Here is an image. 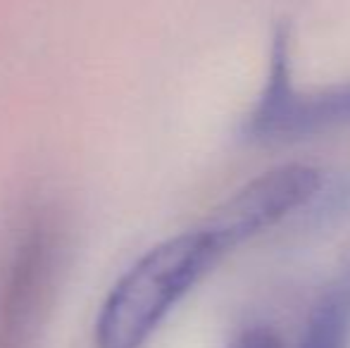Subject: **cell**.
Segmentation results:
<instances>
[{
    "label": "cell",
    "mask_w": 350,
    "mask_h": 348,
    "mask_svg": "<svg viewBox=\"0 0 350 348\" xmlns=\"http://www.w3.org/2000/svg\"><path fill=\"white\" fill-rule=\"evenodd\" d=\"M350 336V277H343L332 286L305 327L300 348H348Z\"/></svg>",
    "instance_id": "5b68a950"
},
{
    "label": "cell",
    "mask_w": 350,
    "mask_h": 348,
    "mask_svg": "<svg viewBox=\"0 0 350 348\" xmlns=\"http://www.w3.org/2000/svg\"><path fill=\"white\" fill-rule=\"evenodd\" d=\"M62 224L36 205L19 217L0 253V348H33L62 260Z\"/></svg>",
    "instance_id": "7a4b0ae2"
},
{
    "label": "cell",
    "mask_w": 350,
    "mask_h": 348,
    "mask_svg": "<svg viewBox=\"0 0 350 348\" xmlns=\"http://www.w3.org/2000/svg\"><path fill=\"white\" fill-rule=\"evenodd\" d=\"M226 256L208 227L176 234L139 258L96 317V348H143L176 303Z\"/></svg>",
    "instance_id": "6da1fadb"
},
{
    "label": "cell",
    "mask_w": 350,
    "mask_h": 348,
    "mask_svg": "<svg viewBox=\"0 0 350 348\" xmlns=\"http://www.w3.org/2000/svg\"><path fill=\"white\" fill-rule=\"evenodd\" d=\"M231 348H281V341L269 330H248L234 341Z\"/></svg>",
    "instance_id": "8992f818"
},
{
    "label": "cell",
    "mask_w": 350,
    "mask_h": 348,
    "mask_svg": "<svg viewBox=\"0 0 350 348\" xmlns=\"http://www.w3.org/2000/svg\"><path fill=\"white\" fill-rule=\"evenodd\" d=\"M350 124V81L338 86L300 91L291 79L288 29L277 27L269 53L267 84L243 124L250 141H298L332 126Z\"/></svg>",
    "instance_id": "3957f363"
},
{
    "label": "cell",
    "mask_w": 350,
    "mask_h": 348,
    "mask_svg": "<svg viewBox=\"0 0 350 348\" xmlns=\"http://www.w3.org/2000/svg\"><path fill=\"white\" fill-rule=\"evenodd\" d=\"M322 186L324 174L317 168L298 163L284 165L248 181L243 189L226 198L205 227L229 253L310 205L322 193Z\"/></svg>",
    "instance_id": "277c9868"
}]
</instances>
